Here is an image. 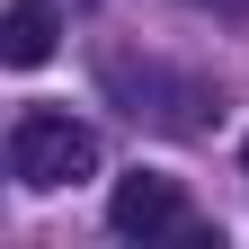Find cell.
Here are the masks:
<instances>
[{
	"instance_id": "cell-1",
	"label": "cell",
	"mask_w": 249,
	"mask_h": 249,
	"mask_svg": "<svg viewBox=\"0 0 249 249\" xmlns=\"http://www.w3.org/2000/svg\"><path fill=\"white\" fill-rule=\"evenodd\" d=\"M98 89L134 124H160V134H205V107H213L205 80H187V71H169L151 53H98Z\"/></svg>"
},
{
	"instance_id": "cell-2",
	"label": "cell",
	"mask_w": 249,
	"mask_h": 249,
	"mask_svg": "<svg viewBox=\"0 0 249 249\" xmlns=\"http://www.w3.org/2000/svg\"><path fill=\"white\" fill-rule=\"evenodd\" d=\"M98 169V134H89L80 116H62V107H27L9 124V178L18 187H71Z\"/></svg>"
},
{
	"instance_id": "cell-3",
	"label": "cell",
	"mask_w": 249,
	"mask_h": 249,
	"mask_svg": "<svg viewBox=\"0 0 249 249\" xmlns=\"http://www.w3.org/2000/svg\"><path fill=\"white\" fill-rule=\"evenodd\" d=\"M187 223V196H178V178H116V196H107V231L124 240H151V231H178Z\"/></svg>"
},
{
	"instance_id": "cell-4",
	"label": "cell",
	"mask_w": 249,
	"mask_h": 249,
	"mask_svg": "<svg viewBox=\"0 0 249 249\" xmlns=\"http://www.w3.org/2000/svg\"><path fill=\"white\" fill-rule=\"evenodd\" d=\"M53 36H62L53 0H9V18H0V62H9V71H36L53 53Z\"/></svg>"
},
{
	"instance_id": "cell-5",
	"label": "cell",
	"mask_w": 249,
	"mask_h": 249,
	"mask_svg": "<svg viewBox=\"0 0 249 249\" xmlns=\"http://www.w3.org/2000/svg\"><path fill=\"white\" fill-rule=\"evenodd\" d=\"M240 160H249V142H240Z\"/></svg>"
},
{
	"instance_id": "cell-6",
	"label": "cell",
	"mask_w": 249,
	"mask_h": 249,
	"mask_svg": "<svg viewBox=\"0 0 249 249\" xmlns=\"http://www.w3.org/2000/svg\"><path fill=\"white\" fill-rule=\"evenodd\" d=\"M231 9H240V0H231Z\"/></svg>"
}]
</instances>
